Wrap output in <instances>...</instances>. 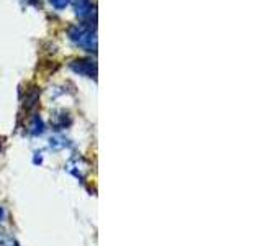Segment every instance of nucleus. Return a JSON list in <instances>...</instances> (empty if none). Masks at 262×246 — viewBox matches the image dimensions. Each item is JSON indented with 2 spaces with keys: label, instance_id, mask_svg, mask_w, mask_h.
Here are the masks:
<instances>
[{
  "label": "nucleus",
  "instance_id": "nucleus-1",
  "mask_svg": "<svg viewBox=\"0 0 262 246\" xmlns=\"http://www.w3.org/2000/svg\"><path fill=\"white\" fill-rule=\"evenodd\" d=\"M69 38L79 48L85 49V51H90V53L97 51V33L90 27H85V25H77V27L71 28Z\"/></svg>",
  "mask_w": 262,
  "mask_h": 246
},
{
  "label": "nucleus",
  "instance_id": "nucleus-2",
  "mask_svg": "<svg viewBox=\"0 0 262 246\" xmlns=\"http://www.w3.org/2000/svg\"><path fill=\"white\" fill-rule=\"evenodd\" d=\"M71 68L76 72H79L80 76H85V77H95L97 76V66H95V61H92V59L74 61L71 64Z\"/></svg>",
  "mask_w": 262,
  "mask_h": 246
},
{
  "label": "nucleus",
  "instance_id": "nucleus-3",
  "mask_svg": "<svg viewBox=\"0 0 262 246\" xmlns=\"http://www.w3.org/2000/svg\"><path fill=\"white\" fill-rule=\"evenodd\" d=\"M76 8V15L80 18H85L92 13V7H90V0H71Z\"/></svg>",
  "mask_w": 262,
  "mask_h": 246
},
{
  "label": "nucleus",
  "instance_id": "nucleus-4",
  "mask_svg": "<svg viewBox=\"0 0 262 246\" xmlns=\"http://www.w3.org/2000/svg\"><path fill=\"white\" fill-rule=\"evenodd\" d=\"M43 131H45L43 120H41L39 117H35V118H33L31 127H30V133H31V135H41Z\"/></svg>",
  "mask_w": 262,
  "mask_h": 246
},
{
  "label": "nucleus",
  "instance_id": "nucleus-5",
  "mask_svg": "<svg viewBox=\"0 0 262 246\" xmlns=\"http://www.w3.org/2000/svg\"><path fill=\"white\" fill-rule=\"evenodd\" d=\"M66 145L68 143H66V139L61 136H54V138L49 139V146H51V150H54V151L62 150V148H66Z\"/></svg>",
  "mask_w": 262,
  "mask_h": 246
},
{
  "label": "nucleus",
  "instance_id": "nucleus-6",
  "mask_svg": "<svg viewBox=\"0 0 262 246\" xmlns=\"http://www.w3.org/2000/svg\"><path fill=\"white\" fill-rule=\"evenodd\" d=\"M49 4H51L54 8H57V10H62V8L68 7L69 0H49Z\"/></svg>",
  "mask_w": 262,
  "mask_h": 246
},
{
  "label": "nucleus",
  "instance_id": "nucleus-7",
  "mask_svg": "<svg viewBox=\"0 0 262 246\" xmlns=\"http://www.w3.org/2000/svg\"><path fill=\"white\" fill-rule=\"evenodd\" d=\"M4 215H5V212H4V209H2V207H0V221H2Z\"/></svg>",
  "mask_w": 262,
  "mask_h": 246
},
{
  "label": "nucleus",
  "instance_id": "nucleus-8",
  "mask_svg": "<svg viewBox=\"0 0 262 246\" xmlns=\"http://www.w3.org/2000/svg\"><path fill=\"white\" fill-rule=\"evenodd\" d=\"M0 150H2V143H0Z\"/></svg>",
  "mask_w": 262,
  "mask_h": 246
}]
</instances>
